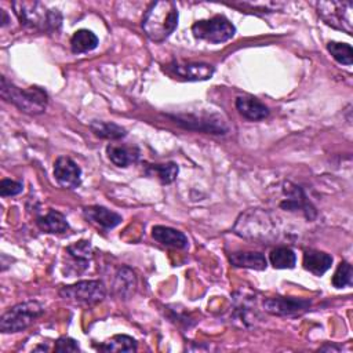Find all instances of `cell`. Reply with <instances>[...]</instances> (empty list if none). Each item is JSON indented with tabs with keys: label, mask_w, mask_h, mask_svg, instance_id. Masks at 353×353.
Here are the masks:
<instances>
[{
	"label": "cell",
	"mask_w": 353,
	"mask_h": 353,
	"mask_svg": "<svg viewBox=\"0 0 353 353\" xmlns=\"http://www.w3.org/2000/svg\"><path fill=\"white\" fill-rule=\"evenodd\" d=\"M309 299L292 298V296H273L263 301L265 312L274 316H291L302 313L310 306Z\"/></svg>",
	"instance_id": "11"
},
{
	"label": "cell",
	"mask_w": 353,
	"mask_h": 353,
	"mask_svg": "<svg viewBox=\"0 0 353 353\" xmlns=\"http://www.w3.org/2000/svg\"><path fill=\"white\" fill-rule=\"evenodd\" d=\"M172 120L189 130L196 131H205L210 134H226L228 127L225 125L223 120L218 116H210V117H196V116H171Z\"/></svg>",
	"instance_id": "13"
},
{
	"label": "cell",
	"mask_w": 353,
	"mask_h": 353,
	"mask_svg": "<svg viewBox=\"0 0 353 353\" xmlns=\"http://www.w3.org/2000/svg\"><path fill=\"white\" fill-rule=\"evenodd\" d=\"M302 263L307 272H310L316 276H323L331 268L332 256L324 251L306 250L303 252Z\"/></svg>",
	"instance_id": "17"
},
{
	"label": "cell",
	"mask_w": 353,
	"mask_h": 353,
	"mask_svg": "<svg viewBox=\"0 0 353 353\" xmlns=\"http://www.w3.org/2000/svg\"><path fill=\"white\" fill-rule=\"evenodd\" d=\"M229 261L236 268L254 270H265L268 266L265 255L258 251H234L229 255Z\"/></svg>",
	"instance_id": "18"
},
{
	"label": "cell",
	"mask_w": 353,
	"mask_h": 353,
	"mask_svg": "<svg viewBox=\"0 0 353 353\" xmlns=\"http://www.w3.org/2000/svg\"><path fill=\"white\" fill-rule=\"evenodd\" d=\"M90 130L94 135L103 138V139H121L127 135L124 127L113 123V121H102V120H92L90 123Z\"/></svg>",
	"instance_id": "23"
},
{
	"label": "cell",
	"mask_w": 353,
	"mask_h": 353,
	"mask_svg": "<svg viewBox=\"0 0 353 353\" xmlns=\"http://www.w3.org/2000/svg\"><path fill=\"white\" fill-rule=\"evenodd\" d=\"M98 46V37L88 29H79L70 39V48L74 54H84L92 51Z\"/></svg>",
	"instance_id": "22"
},
{
	"label": "cell",
	"mask_w": 353,
	"mask_h": 353,
	"mask_svg": "<svg viewBox=\"0 0 353 353\" xmlns=\"http://www.w3.org/2000/svg\"><path fill=\"white\" fill-rule=\"evenodd\" d=\"M234 233L251 240H270L276 237L274 219L269 212L261 210H250L240 215L236 222Z\"/></svg>",
	"instance_id": "3"
},
{
	"label": "cell",
	"mask_w": 353,
	"mask_h": 353,
	"mask_svg": "<svg viewBox=\"0 0 353 353\" xmlns=\"http://www.w3.org/2000/svg\"><path fill=\"white\" fill-rule=\"evenodd\" d=\"M59 295L74 303L91 306L103 301L106 296V288L99 280H83L62 287L59 290Z\"/></svg>",
	"instance_id": "6"
},
{
	"label": "cell",
	"mask_w": 353,
	"mask_h": 353,
	"mask_svg": "<svg viewBox=\"0 0 353 353\" xmlns=\"http://www.w3.org/2000/svg\"><path fill=\"white\" fill-rule=\"evenodd\" d=\"M174 79H181L186 81H201L208 80L214 74V66L204 62H185L172 61L164 69Z\"/></svg>",
	"instance_id": "9"
},
{
	"label": "cell",
	"mask_w": 353,
	"mask_h": 353,
	"mask_svg": "<svg viewBox=\"0 0 353 353\" xmlns=\"http://www.w3.org/2000/svg\"><path fill=\"white\" fill-rule=\"evenodd\" d=\"M283 193L287 199L280 203V208L285 211H301L307 219H313L316 216V210L305 196L301 186L292 182H285Z\"/></svg>",
	"instance_id": "10"
},
{
	"label": "cell",
	"mask_w": 353,
	"mask_h": 353,
	"mask_svg": "<svg viewBox=\"0 0 353 353\" xmlns=\"http://www.w3.org/2000/svg\"><path fill=\"white\" fill-rule=\"evenodd\" d=\"M23 190V185L22 182L18 181H12V179H1L0 182V194L3 197H8V196H17Z\"/></svg>",
	"instance_id": "30"
},
{
	"label": "cell",
	"mask_w": 353,
	"mask_h": 353,
	"mask_svg": "<svg viewBox=\"0 0 353 353\" xmlns=\"http://www.w3.org/2000/svg\"><path fill=\"white\" fill-rule=\"evenodd\" d=\"M236 109L243 117L252 121H258L269 116V108L254 97H237Z\"/></svg>",
	"instance_id": "15"
},
{
	"label": "cell",
	"mask_w": 353,
	"mask_h": 353,
	"mask_svg": "<svg viewBox=\"0 0 353 353\" xmlns=\"http://www.w3.org/2000/svg\"><path fill=\"white\" fill-rule=\"evenodd\" d=\"M269 259L276 269H292L296 263V255L290 247H277L272 250Z\"/></svg>",
	"instance_id": "25"
},
{
	"label": "cell",
	"mask_w": 353,
	"mask_h": 353,
	"mask_svg": "<svg viewBox=\"0 0 353 353\" xmlns=\"http://www.w3.org/2000/svg\"><path fill=\"white\" fill-rule=\"evenodd\" d=\"M0 14H1V21H0V22H1V26H6V25L8 23V17H7V12H6V11L1 8V10H0Z\"/></svg>",
	"instance_id": "32"
},
{
	"label": "cell",
	"mask_w": 353,
	"mask_h": 353,
	"mask_svg": "<svg viewBox=\"0 0 353 353\" xmlns=\"http://www.w3.org/2000/svg\"><path fill=\"white\" fill-rule=\"evenodd\" d=\"M317 11L321 19L336 29L352 32V3L350 1H319Z\"/></svg>",
	"instance_id": "8"
},
{
	"label": "cell",
	"mask_w": 353,
	"mask_h": 353,
	"mask_svg": "<svg viewBox=\"0 0 353 353\" xmlns=\"http://www.w3.org/2000/svg\"><path fill=\"white\" fill-rule=\"evenodd\" d=\"M137 347V341L132 336L124 334L114 335L109 341L97 346V349L101 352H135Z\"/></svg>",
	"instance_id": "24"
},
{
	"label": "cell",
	"mask_w": 353,
	"mask_h": 353,
	"mask_svg": "<svg viewBox=\"0 0 353 353\" xmlns=\"http://www.w3.org/2000/svg\"><path fill=\"white\" fill-rule=\"evenodd\" d=\"M66 251L69 252V255L74 259V262L83 265L85 269L88 266V259L91 258L92 255V245L90 241L87 240H80V241H76L74 244L69 245L66 248Z\"/></svg>",
	"instance_id": "28"
},
{
	"label": "cell",
	"mask_w": 353,
	"mask_h": 353,
	"mask_svg": "<svg viewBox=\"0 0 353 353\" xmlns=\"http://www.w3.org/2000/svg\"><path fill=\"white\" fill-rule=\"evenodd\" d=\"M44 306L39 301L21 302L8 309L0 319V331L4 334H14L30 327L41 314Z\"/></svg>",
	"instance_id": "4"
},
{
	"label": "cell",
	"mask_w": 353,
	"mask_h": 353,
	"mask_svg": "<svg viewBox=\"0 0 353 353\" xmlns=\"http://www.w3.org/2000/svg\"><path fill=\"white\" fill-rule=\"evenodd\" d=\"M54 176L57 182L66 189H76L81 183L80 167L66 156H61L54 163Z\"/></svg>",
	"instance_id": "12"
},
{
	"label": "cell",
	"mask_w": 353,
	"mask_h": 353,
	"mask_svg": "<svg viewBox=\"0 0 353 353\" xmlns=\"http://www.w3.org/2000/svg\"><path fill=\"white\" fill-rule=\"evenodd\" d=\"M36 225L44 233H65L69 229L65 215L55 210H50L46 215L37 216Z\"/></svg>",
	"instance_id": "19"
},
{
	"label": "cell",
	"mask_w": 353,
	"mask_h": 353,
	"mask_svg": "<svg viewBox=\"0 0 353 353\" xmlns=\"http://www.w3.org/2000/svg\"><path fill=\"white\" fill-rule=\"evenodd\" d=\"M178 17V8L174 1H156L146 11L142 19V29L152 41L161 43L175 30Z\"/></svg>",
	"instance_id": "1"
},
{
	"label": "cell",
	"mask_w": 353,
	"mask_h": 353,
	"mask_svg": "<svg viewBox=\"0 0 353 353\" xmlns=\"http://www.w3.org/2000/svg\"><path fill=\"white\" fill-rule=\"evenodd\" d=\"M146 174L154 175L163 185H168L174 182L178 175V165L172 161L164 164H150L146 168Z\"/></svg>",
	"instance_id": "26"
},
{
	"label": "cell",
	"mask_w": 353,
	"mask_h": 353,
	"mask_svg": "<svg viewBox=\"0 0 353 353\" xmlns=\"http://www.w3.org/2000/svg\"><path fill=\"white\" fill-rule=\"evenodd\" d=\"M106 153L109 160L117 167H128L132 163H137L139 159V150L135 146H117L108 145Z\"/></svg>",
	"instance_id": "20"
},
{
	"label": "cell",
	"mask_w": 353,
	"mask_h": 353,
	"mask_svg": "<svg viewBox=\"0 0 353 353\" xmlns=\"http://www.w3.org/2000/svg\"><path fill=\"white\" fill-rule=\"evenodd\" d=\"M327 50L338 63L346 66H350L353 63V50L350 44L330 41L327 44Z\"/></svg>",
	"instance_id": "27"
},
{
	"label": "cell",
	"mask_w": 353,
	"mask_h": 353,
	"mask_svg": "<svg viewBox=\"0 0 353 353\" xmlns=\"http://www.w3.org/2000/svg\"><path fill=\"white\" fill-rule=\"evenodd\" d=\"M0 94L3 99L17 106L21 112L28 114H40L46 110L48 95L40 87H29L22 90L1 76Z\"/></svg>",
	"instance_id": "2"
},
{
	"label": "cell",
	"mask_w": 353,
	"mask_h": 353,
	"mask_svg": "<svg viewBox=\"0 0 353 353\" xmlns=\"http://www.w3.org/2000/svg\"><path fill=\"white\" fill-rule=\"evenodd\" d=\"M137 287V277L134 274V272L127 268L123 266L117 270L116 277H114V284H113V290L117 294V296L120 298H130Z\"/></svg>",
	"instance_id": "21"
},
{
	"label": "cell",
	"mask_w": 353,
	"mask_h": 353,
	"mask_svg": "<svg viewBox=\"0 0 353 353\" xmlns=\"http://www.w3.org/2000/svg\"><path fill=\"white\" fill-rule=\"evenodd\" d=\"M83 215L85 216V219H88L90 222L98 225L102 229H113L116 228L121 221V215L106 208L102 205H88L83 208Z\"/></svg>",
	"instance_id": "14"
},
{
	"label": "cell",
	"mask_w": 353,
	"mask_h": 353,
	"mask_svg": "<svg viewBox=\"0 0 353 353\" xmlns=\"http://www.w3.org/2000/svg\"><path fill=\"white\" fill-rule=\"evenodd\" d=\"M352 279H353V269H352V265L346 261H342L334 276H332V285L335 288H343V287H347V285H352Z\"/></svg>",
	"instance_id": "29"
},
{
	"label": "cell",
	"mask_w": 353,
	"mask_h": 353,
	"mask_svg": "<svg viewBox=\"0 0 353 353\" xmlns=\"http://www.w3.org/2000/svg\"><path fill=\"white\" fill-rule=\"evenodd\" d=\"M11 7L22 26L33 30H47L50 23V10L39 1H12Z\"/></svg>",
	"instance_id": "7"
},
{
	"label": "cell",
	"mask_w": 353,
	"mask_h": 353,
	"mask_svg": "<svg viewBox=\"0 0 353 353\" xmlns=\"http://www.w3.org/2000/svg\"><path fill=\"white\" fill-rule=\"evenodd\" d=\"M152 237L167 247L174 248H186L188 247V237L181 232L170 226L156 225L152 228Z\"/></svg>",
	"instance_id": "16"
},
{
	"label": "cell",
	"mask_w": 353,
	"mask_h": 353,
	"mask_svg": "<svg viewBox=\"0 0 353 353\" xmlns=\"http://www.w3.org/2000/svg\"><path fill=\"white\" fill-rule=\"evenodd\" d=\"M192 33L196 39L221 44L230 40L234 33V25L223 15H215L210 19H200L192 25Z\"/></svg>",
	"instance_id": "5"
},
{
	"label": "cell",
	"mask_w": 353,
	"mask_h": 353,
	"mask_svg": "<svg viewBox=\"0 0 353 353\" xmlns=\"http://www.w3.org/2000/svg\"><path fill=\"white\" fill-rule=\"evenodd\" d=\"M54 350L59 352V353H68V352H80V346L79 343L69 336H61L57 339L55 345H54Z\"/></svg>",
	"instance_id": "31"
}]
</instances>
